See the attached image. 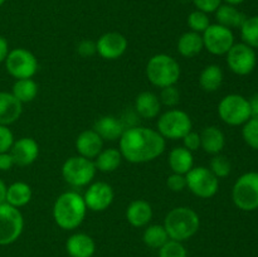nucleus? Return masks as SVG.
<instances>
[{
  "label": "nucleus",
  "instance_id": "nucleus-1",
  "mask_svg": "<svg viewBox=\"0 0 258 257\" xmlns=\"http://www.w3.org/2000/svg\"><path fill=\"white\" fill-rule=\"evenodd\" d=\"M118 141L121 155L131 164H144L155 160L166 148V140L158 130L144 126L125 128Z\"/></svg>",
  "mask_w": 258,
  "mask_h": 257
},
{
  "label": "nucleus",
  "instance_id": "nucleus-2",
  "mask_svg": "<svg viewBox=\"0 0 258 257\" xmlns=\"http://www.w3.org/2000/svg\"><path fill=\"white\" fill-rule=\"evenodd\" d=\"M87 211L83 196L75 190H70L57 197L53 204L52 214L59 228L72 231L82 224Z\"/></svg>",
  "mask_w": 258,
  "mask_h": 257
},
{
  "label": "nucleus",
  "instance_id": "nucleus-3",
  "mask_svg": "<svg viewBox=\"0 0 258 257\" xmlns=\"http://www.w3.org/2000/svg\"><path fill=\"white\" fill-rule=\"evenodd\" d=\"M163 226L168 232L169 238L184 242L199 231L201 218L199 214L189 207H175L165 216Z\"/></svg>",
  "mask_w": 258,
  "mask_h": 257
},
{
  "label": "nucleus",
  "instance_id": "nucleus-4",
  "mask_svg": "<svg viewBox=\"0 0 258 257\" xmlns=\"http://www.w3.org/2000/svg\"><path fill=\"white\" fill-rule=\"evenodd\" d=\"M145 72L149 82L159 88L176 85L181 75L178 60L165 53L153 55L148 60Z\"/></svg>",
  "mask_w": 258,
  "mask_h": 257
},
{
  "label": "nucleus",
  "instance_id": "nucleus-5",
  "mask_svg": "<svg viewBox=\"0 0 258 257\" xmlns=\"http://www.w3.org/2000/svg\"><path fill=\"white\" fill-rule=\"evenodd\" d=\"M62 178L73 188L90 185L95 179L97 169L93 160L81 155L71 156L62 165Z\"/></svg>",
  "mask_w": 258,
  "mask_h": 257
},
{
  "label": "nucleus",
  "instance_id": "nucleus-6",
  "mask_svg": "<svg viewBox=\"0 0 258 257\" xmlns=\"http://www.w3.org/2000/svg\"><path fill=\"white\" fill-rule=\"evenodd\" d=\"M156 130L165 140H179L193 130V122L185 111L170 108L159 116Z\"/></svg>",
  "mask_w": 258,
  "mask_h": 257
},
{
  "label": "nucleus",
  "instance_id": "nucleus-7",
  "mask_svg": "<svg viewBox=\"0 0 258 257\" xmlns=\"http://www.w3.org/2000/svg\"><path fill=\"white\" fill-rule=\"evenodd\" d=\"M234 206L244 212L258 209V173L248 171L239 176L232 189Z\"/></svg>",
  "mask_w": 258,
  "mask_h": 257
},
{
  "label": "nucleus",
  "instance_id": "nucleus-8",
  "mask_svg": "<svg viewBox=\"0 0 258 257\" xmlns=\"http://www.w3.org/2000/svg\"><path fill=\"white\" fill-rule=\"evenodd\" d=\"M218 115L227 125H243L251 118L249 101L238 93L224 96L218 105Z\"/></svg>",
  "mask_w": 258,
  "mask_h": 257
},
{
  "label": "nucleus",
  "instance_id": "nucleus-9",
  "mask_svg": "<svg viewBox=\"0 0 258 257\" xmlns=\"http://www.w3.org/2000/svg\"><path fill=\"white\" fill-rule=\"evenodd\" d=\"M185 179L186 188L198 198H212L219 189V179L206 166H193L185 174Z\"/></svg>",
  "mask_w": 258,
  "mask_h": 257
},
{
  "label": "nucleus",
  "instance_id": "nucleus-10",
  "mask_svg": "<svg viewBox=\"0 0 258 257\" xmlns=\"http://www.w3.org/2000/svg\"><path fill=\"white\" fill-rule=\"evenodd\" d=\"M4 63L8 73L15 80L33 78L39 67L37 57L25 48H15L10 50Z\"/></svg>",
  "mask_w": 258,
  "mask_h": 257
},
{
  "label": "nucleus",
  "instance_id": "nucleus-11",
  "mask_svg": "<svg viewBox=\"0 0 258 257\" xmlns=\"http://www.w3.org/2000/svg\"><path fill=\"white\" fill-rule=\"evenodd\" d=\"M24 229V218L19 208L8 203L0 204V246L17 241Z\"/></svg>",
  "mask_w": 258,
  "mask_h": 257
},
{
  "label": "nucleus",
  "instance_id": "nucleus-12",
  "mask_svg": "<svg viewBox=\"0 0 258 257\" xmlns=\"http://www.w3.org/2000/svg\"><path fill=\"white\" fill-rule=\"evenodd\" d=\"M227 66L238 76H247L253 72L257 65V55L253 48L246 43H234L226 54Z\"/></svg>",
  "mask_w": 258,
  "mask_h": 257
},
{
  "label": "nucleus",
  "instance_id": "nucleus-13",
  "mask_svg": "<svg viewBox=\"0 0 258 257\" xmlns=\"http://www.w3.org/2000/svg\"><path fill=\"white\" fill-rule=\"evenodd\" d=\"M202 37H203L204 49L214 55L227 54L232 45L234 44V34L232 29L223 27L218 23L209 25L204 30Z\"/></svg>",
  "mask_w": 258,
  "mask_h": 257
},
{
  "label": "nucleus",
  "instance_id": "nucleus-14",
  "mask_svg": "<svg viewBox=\"0 0 258 257\" xmlns=\"http://www.w3.org/2000/svg\"><path fill=\"white\" fill-rule=\"evenodd\" d=\"M115 191L112 186L106 181H95L88 185L85 191V203L87 209L92 212H103L112 204Z\"/></svg>",
  "mask_w": 258,
  "mask_h": 257
},
{
  "label": "nucleus",
  "instance_id": "nucleus-15",
  "mask_svg": "<svg viewBox=\"0 0 258 257\" xmlns=\"http://www.w3.org/2000/svg\"><path fill=\"white\" fill-rule=\"evenodd\" d=\"M127 39L118 32H108L101 35L96 42L97 53L107 60H115L122 57L127 50Z\"/></svg>",
  "mask_w": 258,
  "mask_h": 257
},
{
  "label": "nucleus",
  "instance_id": "nucleus-16",
  "mask_svg": "<svg viewBox=\"0 0 258 257\" xmlns=\"http://www.w3.org/2000/svg\"><path fill=\"white\" fill-rule=\"evenodd\" d=\"M9 151L14 159L15 165L28 166L38 159L39 144L33 138H20L14 140Z\"/></svg>",
  "mask_w": 258,
  "mask_h": 257
},
{
  "label": "nucleus",
  "instance_id": "nucleus-17",
  "mask_svg": "<svg viewBox=\"0 0 258 257\" xmlns=\"http://www.w3.org/2000/svg\"><path fill=\"white\" fill-rule=\"evenodd\" d=\"M75 145L78 155L93 160L102 151L103 140L93 128H88L78 134Z\"/></svg>",
  "mask_w": 258,
  "mask_h": 257
},
{
  "label": "nucleus",
  "instance_id": "nucleus-18",
  "mask_svg": "<svg viewBox=\"0 0 258 257\" xmlns=\"http://www.w3.org/2000/svg\"><path fill=\"white\" fill-rule=\"evenodd\" d=\"M153 207L144 199H135L126 208V219L136 228L149 226L153 219Z\"/></svg>",
  "mask_w": 258,
  "mask_h": 257
},
{
  "label": "nucleus",
  "instance_id": "nucleus-19",
  "mask_svg": "<svg viewBox=\"0 0 258 257\" xmlns=\"http://www.w3.org/2000/svg\"><path fill=\"white\" fill-rule=\"evenodd\" d=\"M134 108L140 117L153 120V118L158 117L160 113L161 102L156 93L151 92V91H144L136 96Z\"/></svg>",
  "mask_w": 258,
  "mask_h": 257
},
{
  "label": "nucleus",
  "instance_id": "nucleus-20",
  "mask_svg": "<svg viewBox=\"0 0 258 257\" xmlns=\"http://www.w3.org/2000/svg\"><path fill=\"white\" fill-rule=\"evenodd\" d=\"M23 112V103L12 92L0 91V125L9 126L19 120Z\"/></svg>",
  "mask_w": 258,
  "mask_h": 257
},
{
  "label": "nucleus",
  "instance_id": "nucleus-21",
  "mask_svg": "<svg viewBox=\"0 0 258 257\" xmlns=\"http://www.w3.org/2000/svg\"><path fill=\"white\" fill-rule=\"evenodd\" d=\"M93 130L101 136L102 140L116 141L121 138L125 131V125L121 118L115 117L112 115H105L98 118L93 125Z\"/></svg>",
  "mask_w": 258,
  "mask_h": 257
},
{
  "label": "nucleus",
  "instance_id": "nucleus-22",
  "mask_svg": "<svg viewBox=\"0 0 258 257\" xmlns=\"http://www.w3.org/2000/svg\"><path fill=\"white\" fill-rule=\"evenodd\" d=\"M66 249L71 257H92L96 251V243L86 233H75L68 237Z\"/></svg>",
  "mask_w": 258,
  "mask_h": 257
},
{
  "label": "nucleus",
  "instance_id": "nucleus-23",
  "mask_svg": "<svg viewBox=\"0 0 258 257\" xmlns=\"http://www.w3.org/2000/svg\"><path fill=\"white\" fill-rule=\"evenodd\" d=\"M201 135V148L211 155L221 154L226 146V136L223 131L217 126H207L202 130Z\"/></svg>",
  "mask_w": 258,
  "mask_h": 257
},
{
  "label": "nucleus",
  "instance_id": "nucleus-24",
  "mask_svg": "<svg viewBox=\"0 0 258 257\" xmlns=\"http://www.w3.org/2000/svg\"><path fill=\"white\" fill-rule=\"evenodd\" d=\"M176 49L181 57L194 58L204 49L203 37L199 33L191 32V30L183 33L178 39Z\"/></svg>",
  "mask_w": 258,
  "mask_h": 257
},
{
  "label": "nucleus",
  "instance_id": "nucleus-25",
  "mask_svg": "<svg viewBox=\"0 0 258 257\" xmlns=\"http://www.w3.org/2000/svg\"><path fill=\"white\" fill-rule=\"evenodd\" d=\"M168 164L173 173L185 175L194 166L193 153L184 146H176L169 153Z\"/></svg>",
  "mask_w": 258,
  "mask_h": 257
},
{
  "label": "nucleus",
  "instance_id": "nucleus-26",
  "mask_svg": "<svg viewBox=\"0 0 258 257\" xmlns=\"http://www.w3.org/2000/svg\"><path fill=\"white\" fill-rule=\"evenodd\" d=\"M32 197L33 191L29 184L25 181H14L8 186L5 203L15 207V208H22L32 201Z\"/></svg>",
  "mask_w": 258,
  "mask_h": 257
},
{
  "label": "nucleus",
  "instance_id": "nucleus-27",
  "mask_svg": "<svg viewBox=\"0 0 258 257\" xmlns=\"http://www.w3.org/2000/svg\"><path fill=\"white\" fill-rule=\"evenodd\" d=\"M217 23L223 27L233 29V28H241L246 20V15L237 9V7L229 4H222L218 9L214 12Z\"/></svg>",
  "mask_w": 258,
  "mask_h": 257
},
{
  "label": "nucleus",
  "instance_id": "nucleus-28",
  "mask_svg": "<svg viewBox=\"0 0 258 257\" xmlns=\"http://www.w3.org/2000/svg\"><path fill=\"white\" fill-rule=\"evenodd\" d=\"M122 159L118 149L108 148L102 149V151L93 159V163H95L96 169L101 173H112L116 169H118Z\"/></svg>",
  "mask_w": 258,
  "mask_h": 257
},
{
  "label": "nucleus",
  "instance_id": "nucleus-29",
  "mask_svg": "<svg viewBox=\"0 0 258 257\" xmlns=\"http://www.w3.org/2000/svg\"><path fill=\"white\" fill-rule=\"evenodd\" d=\"M223 71L218 65H208L199 75V85L206 92H216L223 83Z\"/></svg>",
  "mask_w": 258,
  "mask_h": 257
},
{
  "label": "nucleus",
  "instance_id": "nucleus-30",
  "mask_svg": "<svg viewBox=\"0 0 258 257\" xmlns=\"http://www.w3.org/2000/svg\"><path fill=\"white\" fill-rule=\"evenodd\" d=\"M12 93L19 102H32L38 95V83L33 78L15 80L12 88Z\"/></svg>",
  "mask_w": 258,
  "mask_h": 257
},
{
  "label": "nucleus",
  "instance_id": "nucleus-31",
  "mask_svg": "<svg viewBox=\"0 0 258 257\" xmlns=\"http://www.w3.org/2000/svg\"><path fill=\"white\" fill-rule=\"evenodd\" d=\"M168 232L163 224H150L146 226L143 233V241L150 248L159 249L169 241Z\"/></svg>",
  "mask_w": 258,
  "mask_h": 257
},
{
  "label": "nucleus",
  "instance_id": "nucleus-32",
  "mask_svg": "<svg viewBox=\"0 0 258 257\" xmlns=\"http://www.w3.org/2000/svg\"><path fill=\"white\" fill-rule=\"evenodd\" d=\"M239 29H241V37L243 43H246L253 49L258 48V15L246 18Z\"/></svg>",
  "mask_w": 258,
  "mask_h": 257
},
{
  "label": "nucleus",
  "instance_id": "nucleus-33",
  "mask_svg": "<svg viewBox=\"0 0 258 257\" xmlns=\"http://www.w3.org/2000/svg\"><path fill=\"white\" fill-rule=\"evenodd\" d=\"M209 169L218 179L227 178L231 174L232 164L227 156L222 155V154H217L212 158L211 163H209Z\"/></svg>",
  "mask_w": 258,
  "mask_h": 257
},
{
  "label": "nucleus",
  "instance_id": "nucleus-34",
  "mask_svg": "<svg viewBox=\"0 0 258 257\" xmlns=\"http://www.w3.org/2000/svg\"><path fill=\"white\" fill-rule=\"evenodd\" d=\"M186 23H188V27L190 28L191 32L199 33V34H203L204 30L211 25L209 15L197 9L188 15Z\"/></svg>",
  "mask_w": 258,
  "mask_h": 257
},
{
  "label": "nucleus",
  "instance_id": "nucleus-35",
  "mask_svg": "<svg viewBox=\"0 0 258 257\" xmlns=\"http://www.w3.org/2000/svg\"><path fill=\"white\" fill-rule=\"evenodd\" d=\"M242 136L249 148L258 150V120L249 118L246 123H243Z\"/></svg>",
  "mask_w": 258,
  "mask_h": 257
},
{
  "label": "nucleus",
  "instance_id": "nucleus-36",
  "mask_svg": "<svg viewBox=\"0 0 258 257\" xmlns=\"http://www.w3.org/2000/svg\"><path fill=\"white\" fill-rule=\"evenodd\" d=\"M159 257H188V252L181 242L169 239L159 248Z\"/></svg>",
  "mask_w": 258,
  "mask_h": 257
},
{
  "label": "nucleus",
  "instance_id": "nucleus-37",
  "mask_svg": "<svg viewBox=\"0 0 258 257\" xmlns=\"http://www.w3.org/2000/svg\"><path fill=\"white\" fill-rule=\"evenodd\" d=\"M161 105L166 107H175L180 102V92L176 88V86H168V87L161 88L160 96H159Z\"/></svg>",
  "mask_w": 258,
  "mask_h": 257
},
{
  "label": "nucleus",
  "instance_id": "nucleus-38",
  "mask_svg": "<svg viewBox=\"0 0 258 257\" xmlns=\"http://www.w3.org/2000/svg\"><path fill=\"white\" fill-rule=\"evenodd\" d=\"M14 143V135L9 126L0 125V153L9 151Z\"/></svg>",
  "mask_w": 258,
  "mask_h": 257
},
{
  "label": "nucleus",
  "instance_id": "nucleus-39",
  "mask_svg": "<svg viewBox=\"0 0 258 257\" xmlns=\"http://www.w3.org/2000/svg\"><path fill=\"white\" fill-rule=\"evenodd\" d=\"M166 185H168V188L171 191H176V193L178 191H183L184 189H186L185 175L171 173V175H169L168 179H166Z\"/></svg>",
  "mask_w": 258,
  "mask_h": 257
},
{
  "label": "nucleus",
  "instance_id": "nucleus-40",
  "mask_svg": "<svg viewBox=\"0 0 258 257\" xmlns=\"http://www.w3.org/2000/svg\"><path fill=\"white\" fill-rule=\"evenodd\" d=\"M191 2H193L197 10H201V12L207 13V14L214 13L223 4L222 0H191Z\"/></svg>",
  "mask_w": 258,
  "mask_h": 257
},
{
  "label": "nucleus",
  "instance_id": "nucleus-41",
  "mask_svg": "<svg viewBox=\"0 0 258 257\" xmlns=\"http://www.w3.org/2000/svg\"><path fill=\"white\" fill-rule=\"evenodd\" d=\"M181 140H183L184 148L188 149L191 153L201 149V135L198 133H196V131H189Z\"/></svg>",
  "mask_w": 258,
  "mask_h": 257
},
{
  "label": "nucleus",
  "instance_id": "nucleus-42",
  "mask_svg": "<svg viewBox=\"0 0 258 257\" xmlns=\"http://www.w3.org/2000/svg\"><path fill=\"white\" fill-rule=\"evenodd\" d=\"M77 53L81 55V57H92L97 53V49H96V42L91 39H83L81 40L77 44Z\"/></svg>",
  "mask_w": 258,
  "mask_h": 257
},
{
  "label": "nucleus",
  "instance_id": "nucleus-43",
  "mask_svg": "<svg viewBox=\"0 0 258 257\" xmlns=\"http://www.w3.org/2000/svg\"><path fill=\"white\" fill-rule=\"evenodd\" d=\"M15 165L14 159H13L10 151H5V153H0V170L8 171Z\"/></svg>",
  "mask_w": 258,
  "mask_h": 257
},
{
  "label": "nucleus",
  "instance_id": "nucleus-44",
  "mask_svg": "<svg viewBox=\"0 0 258 257\" xmlns=\"http://www.w3.org/2000/svg\"><path fill=\"white\" fill-rule=\"evenodd\" d=\"M9 52V43H8V40L3 35H0V63L5 62Z\"/></svg>",
  "mask_w": 258,
  "mask_h": 257
},
{
  "label": "nucleus",
  "instance_id": "nucleus-45",
  "mask_svg": "<svg viewBox=\"0 0 258 257\" xmlns=\"http://www.w3.org/2000/svg\"><path fill=\"white\" fill-rule=\"evenodd\" d=\"M248 101L249 108H251V118H257L258 120V93H254Z\"/></svg>",
  "mask_w": 258,
  "mask_h": 257
},
{
  "label": "nucleus",
  "instance_id": "nucleus-46",
  "mask_svg": "<svg viewBox=\"0 0 258 257\" xmlns=\"http://www.w3.org/2000/svg\"><path fill=\"white\" fill-rule=\"evenodd\" d=\"M7 184L3 181V179H0V204L5 203V198H7Z\"/></svg>",
  "mask_w": 258,
  "mask_h": 257
},
{
  "label": "nucleus",
  "instance_id": "nucleus-47",
  "mask_svg": "<svg viewBox=\"0 0 258 257\" xmlns=\"http://www.w3.org/2000/svg\"><path fill=\"white\" fill-rule=\"evenodd\" d=\"M222 2H224V4H229V5H234V7H237V5L242 4V3H244L246 0H222Z\"/></svg>",
  "mask_w": 258,
  "mask_h": 257
},
{
  "label": "nucleus",
  "instance_id": "nucleus-48",
  "mask_svg": "<svg viewBox=\"0 0 258 257\" xmlns=\"http://www.w3.org/2000/svg\"><path fill=\"white\" fill-rule=\"evenodd\" d=\"M4 3H5V0H0V8H2L3 5H4Z\"/></svg>",
  "mask_w": 258,
  "mask_h": 257
}]
</instances>
